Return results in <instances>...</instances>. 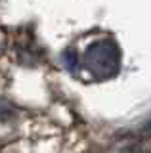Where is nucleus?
<instances>
[{
  "label": "nucleus",
  "mask_w": 151,
  "mask_h": 153,
  "mask_svg": "<svg viewBox=\"0 0 151 153\" xmlns=\"http://www.w3.org/2000/svg\"><path fill=\"white\" fill-rule=\"evenodd\" d=\"M84 63H86V69L92 75L105 79V76H111L119 71L121 52L113 40L94 42L84 54Z\"/></svg>",
  "instance_id": "1"
},
{
  "label": "nucleus",
  "mask_w": 151,
  "mask_h": 153,
  "mask_svg": "<svg viewBox=\"0 0 151 153\" xmlns=\"http://www.w3.org/2000/svg\"><path fill=\"white\" fill-rule=\"evenodd\" d=\"M65 65H67L69 71H75V69H77V56H75L73 50H67V52H65Z\"/></svg>",
  "instance_id": "2"
},
{
  "label": "nucleus",
  "mask_w": 151,
  "mask_h": 153,
  "mask_svg": "<svg viewBox=\"0 0 151 153\" xmlns=\"http://www.w3.org/2000/svg\"><path fill=\"white\" fill-rule=\"evenodd\" d=\"M149 153H151V151H149Z\"/></svg>",
  "instance_id": "3"
}]
</instances>
